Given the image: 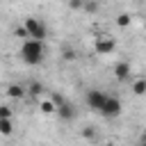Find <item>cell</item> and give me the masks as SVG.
Here are the masks:
<instances>
[{
    "mask_svg": "<svg viewBox=\"0 0 146 146\" xmlns=\"http://www.w3.org/2000/svg\"><path fill=\"white\" fill-rule=\"evenodd\" d=\"M139 144H144V146H146V130H144V135H141V141H139Z\"/></svg>",
    "mask_w": 146,
    "mask_h": 146,
    "instance_id": "21",
    "label": "cell"
},
{
    "mask_svg": "<svg viewBox=\"0 0 146 146\" xmlns=\"http://www.w3.org/2000/svg\"><path fill=\"white\" fill-rule=\"evenodd\" d=\"M41 91H43V84H41V82H32V84L27 87V94H30V96H34V98H36Z\"/></svg>",
    "mask_w": 146,
    "mask_h": 146,
    "instance_id": "12",
    "label": "cell"
},
{
    "mask_svg": "<svg viewBox=\"0 0 146 146\" xmlns=\"http://www.w3.org/2000/svg\"><path fill=\"white\" fill-rule=\"evenodd\" d=\"M68 7L71 9H82L84 7V0H68Z\"/></svg>",
    "mask_w": 146,
    "mask_h": 146,
    "instance_id": "18",
    "label": "cell"
},
{
    "mask_svg": "<svg viewBox=\"0 0 146 146\" xmlns=\"http://www.w3.org/2000/svg\"><path fill=\"white\" fill-rule=\"evenodd\" d=\"M50 100L55 103V107H59L62 103H66V98H64V96H62L59 91H52V94H50Z\"/></svg>",
    "mask_w": 146,
    "mask_h": 146,
    "instance_id": "14",
    "label": "cell"
},
{
    "mask_svg": "<svg viewBox=\"0 0 146 146\" xmlns=\"http://www.w3.org/2000/svg\"><path fill=\"white\" fill-rule=\"evenodd\" d=\"M18 55H21V59H23L25 64H30V66L41 64L43 57H46L43 41H39V39H25L23 46H21V50H18Z\"/></svg>",
    "mask_w": 146,
    "mask_h": 146,
    "instance_id": "1",
    "label": "cell"
},
{
    "mask_svg": "<svg viewBox=\"0 0 146 146\" xmlns=\"http://www.w3.org/2000/svg\"><path fill=\"white\" fill-rule=\"evenodd\" d=\"M84 9H87V11H96L98 5H96V2H84Z\"/></svg>",
    "mask_w": 146,
    "mask_h": 146,
    "instance_id": "20",
    "label": "cell"
},
{
    "mask_svg": "<svg viewBox=\"0 0 146 146\" xmlns=\"http://www.w3.org/2000/svg\"><path fill=\"white\" fill-rule=\"evenodd\" d=\"M25 91H27V89H25L23 84H9V87H7V96H9V98H23Z\"/></svg>",
    "mask_w": 146,
    "mask_h": 146,
    "instance_id": "8",
    "label": "cell"
},
{
    "mask_svg": "<svg viewBox=\"0 0 146 146\" xmlns=\"http://www.w3.org/2000/svg\"><path fill=\"white\" fill-rule=\"evenodd\" d=\"M100 114H103L105 119H116V116L121 114V100H119L116 96H107V100H105Z\"/></svg>",
    "mask_w": 146,
    "mask_h": 146,
    "instance_id": "5",
    "label": "cell"
},
{
    "mask_svg": "<svg viewBox=\"0 0 146 146\" xmlns=\"http://www.w3.org/2000/svg\"><path fill=\"white\" fill-rule=\"evenodd\" d=\"M16 36H21L23 41H25V39H30V32H27V27H25V25H18V27H16Z\"/></svg>",
    "mask_w": 146,
    "mask_h": 146,
    "instance_id": "15",
    "label": "cell"
},
{
    "mask_svg": "<svg viewBox=\"0 0 146 146\" xmlns=\"http://www.w3.org/2000/svg\"><path fill=\"white\" fill-rule=\"evenodd\" d=\"M23 25L27 27L30 39H39V41H43V39H46V34H48V27H46V23H43L41 18L30 16V18H25V23H23Z\"/></svg>",
    "mask_w": 146,
    "mask_h": 146,
    "instance_id": "2",
    "label": "cell"
},
{
    "mask_svg": "<svg viewBox=\"0 0 146 146\" xmlns=\"http://www.w3.org/2000/svg\"><path fill=\"white\" fill-rule=\"evenodd\" d=\"M132 94L135 96H146V78H139L132 82Z\"/></svg>",
    "mask_w": 146,
    "mask_h": 146,
    "instance_id": "9",
    "label": "cell"
},
{
    "mask_svg": "<svg viewBox=\"0 0 146 146\" xmlns=\"http://www.w3.org/2000/svg\"><path fill=\"white\" fill-rule=\"evenodd\" d=\"M139 146H144V144H139Z\"/></svg>",
    "mask_w": 146,
    "mask_h": 146,
    "instance_id": "22",
    "label": "cell"
},
{
    "mask_svg": "<svg viewBox=\"0 0 146 146\" xmlns=\"http://www.w3.org/2000/svg\"><path fill=\"white\" fill-rule=\"evenodd\" d=\"M114 48H116V41L110 34H98L96 41H94V52L96 55H112Z\"/></svg>",
    "mask_w": 146,
    "mask_h": 146,
    "instance_id": "3",
    "label": "cell"
},
{
    "mask_svg": "<svg viewBox=\"0 0 146 146\" xmlns=\"http://www.w3.org/2000/svg\"><path fill=\"white\" fill-rule=\"evenodd\" d=\"M11 132H14V123H11V119H0V135L9 137Z\"/></svg>",
    "mask_w": 146,
    "mask_h": 146,
    "instance_id": "10",
    "label": "cell"
},
{
    "mask_svg": "<svg viewBox=\"0 0 146 146\" xmlns=\"http://www.w3.org/2000/svg\"><path fill=\"white\" fill-rule=\"evenodd\" d=\"M59 119H64V121H73V116H75V110L71 107V103L66 100V103H62L59 107H57V112H55Z\"/></svg>",
    "mask_w": 146,
    "mask_h": 146,
    "instance_id": "7",
    "label": "cell"
},
{
    "mask_svg": "<svg viewBox=\"0 0 146 146\" xmlns=\"http://www.w3.org/2000/svg\"><path fill=\"white\" fill-rule=\"evenodd\" d=\"M11 107H7V105H0V119H11Z\"/></svg>",
    "mask_w": 146,
    "mask_h": 146,
    "instance_id": "17",
    "label": "cell"
},
{
    "mask_svg": "<svg viewBox=\"0 0 146 146\" xmlns=\"http://www.w3.org/2000/svg\"><path fill=\"white\" fill-rule=\"evenodd\" d=\"M82 137L84 139H96V130L91 125H87V128H82Z\"/></svg>",
    "mask_w": 146,
    "mask_h": 146,
    "instance_id": "16",
    "label": "cell"
},
{
    "mask_svg": "<svg viewBox=\"0 0 146 146\" xmlns=\"http://www.w3.org/2000/svg\"><path fill=\"white\" fill-rule=\"evenodd\" d=\"M130 71H132L130 62H119V64L114 66V78H116L119 82H125V80L130 78Z\"/></svg>",
    "mask_w": 146,
    "mask_h": 146,
    "instance_id": "6",
    "label": "cell"
},
{
    "mask_svg": "<svg viewBox=\"0 0 146 146\" xmlns=\"http://www.w3.org/2000/svg\"><path fill=\"white\" fill-rule=\"evenodd\" d=\"M130 21H132V18H130V14H119V16H116V25H119V27L130 25Z\"/></svg>",
    "mask_w": 146,
    "mask_h": 146,
    "instance_id": "13",
    "label": "cell"
},
{
    "mask_svg": "<svg viewBox=\"0 0 146 146\" xmlns=\"http://www.w3.org/2000/svg\"><path fill=\"white\" fill-rule=\"evenodd\" d=\"M84 100H87V105H89L91 110L100 112V110H103V105H105V100H107V94H103L100 89H89V91H87V96H84Z\"/></svg>",
    "mask_w": 146,
    "mask_h": 146,
    "instance_id": "4",
    "label": "cell"
},
{
    "mask_svg": "<svg viewBox=\"0 0 146 146\" xmlns=\"http://www.w3.org/2000/svg\"><path fill=\"white\" fill-rule=\"evenodd\" d=\"M64 59H66V62H71V59H75V50H71V48H66V50H64Z\"/></svg>",
    "mask_w": 146,
    "mask_h": 146,
    "instance_id": "19",
    "label": "cell"
},
{
    "mask_svg": "<svg viewBox=\"0 0 146 146\" xmlns=\"http://www.w3.org/2000/svg\"><path fill=\"white\" fill-rule=\"evenodd\" d=\"M39 110H41L43 114H55V112H57V107H55V103H52L50 98H48V100H43V103L39 105Z\"/></svg>",
    "mask_w": 146,
    "mask_h": 146,
    "instance_id": "11",
    "label": "cell"
}]
</instances>
